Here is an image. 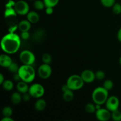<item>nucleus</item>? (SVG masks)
I'll return each instance as SVG.
<instances>
[{
  "label": "nucleus",
  "mask_w": 121,
  "mask_h": 121,
  "mask_svg": "<svg viewBox=\"0 0 121 121\" xmlns=\"http://www.w3.org/2000/svg\"><path fill=\"white\" fill-rule=\"evenodd\" d=\"M72 91H73L70 89L63 92V98L65 102H69L72 101L73 100V98H74V94H73V92Z\"/></svg>",
  "instance_id": "18"
},
{
  "label": "nucleus",
  "mask_w": 121,
  "mask_h": 121,
  "mask_svg": "<svg viewBox=\"0 0 121 121\" xmlns=\"http://www.w3.org/2000/svg\"><path fill=\"white\" fill-rule=\"evenodd\" d=\"M101 4L105 7H112L116 3L115 0H100Z\"/></svg>",
  "instance_id": "25"
},
{
  "label": "nucleus",
  "mask_w": 121,
  "mask_h": 121,
  "mask_svg": "<svg viewBox=\"0 0 121 121\" xmlns=\"http://www.w3.org/2000/svg\"><path fill=\"white\" fill-rule=\"evenodd\" d=\"M105 104H106V109H108L111 112H113L118 109L119 106V100L118 98L115 96H112L108 97Z\"/></svg>",
  "instance_id": "9"
},
{
  "label": "nucleus",
  "mask_w": 121,
  "mask_h": 121,
  "mask_svg": "<svg viewBox=\"0 0 121 121\" xmlns=\"http://www.w3.org/2000/svg\"><path fill=\"white\" fill-rule=\"evenodd\" d=\"M44 88L39 83H34L29 87L28 93L31 97L34 98H40L44 94Z\"/></svg>",
  "instance_id": "6"
},
{
  "label": "nucleus",
  "mask_w": 121,
  "mask_h": 121,
  "mask_svg": "<svg viewBox=\"0 0 121 121\" xmlns=\"http://www.w3.org/2000/svg\"><path fill=\"white\" fill-rule=\"evenodd\" d=\"M13 63V60L9 56L2 54L0 56V65L3 67L8 68Z\"/></svg>",
  "instance_id": "12"
},
{
  "label": "nucleus",
  "mask_w": 121,
  "mask_h": 121,
  "mask_svg": "<svg viewBox=\"0 0 121 121\" xmlns=\"http://www.w3.org/2000/svg\"><path fill=\"white\" fill-rule=\"evenodd\" d=\"M108 91L104 87H98L93 90L92 99L95 104L103 105L105 104L108 98Z\"/></svg>",
  "instance_id": "3"
},
{
  "label": "nucleus",
  "mask_w": 121,
  "mask_h": 121,
  "mask_svg": "<svg viewBox=\"0 0 121 121\" xmlns=\"http://www.w3.org/2000/svg\"><path fill=\"white\" fill-rule=\"evenodd\" d=\"M29 1H33V0H29Z\"/></svg>",
  "instance_id": "41"
},
{
  "label": "nucleus",
  "mask_w": 121,
  "mask_h": 121,
  "mask_svg": "<svg viewBox=\"0 0 121 121\" xmlns=\"http://www.w3.org/2000/svg\"><path fill=\"white\" fill-rule=\"evenodd\" d=\"M19 92H15L12 94L11 96V100L14 105H18L22 100V96Z\"/></svg>",
  "instance_id": "17"
},
{
  "label": "nucleus",
  "mask_w": 121,
  "mask_h": 121,
  "mask_svg": "<svg viewBox=\"0 0 121 121\" xmlns=\"http://www.w3.org/2000/svg\"><path fill=\"white\" fill-rule=\"evenodd\" d=\"M85 111L87 113H93L96 112V106L93 104L91 103H89V104H86L85 106Z\"/></svg>",
  "instance_id": "20"
},
{
  "label": "nucleus",
  "mask_w": 121,
  "mask_h": 121,
  "mask_svg": "<svg viewBox=\"0 0 121 121\" xmlns=\"http://www.w3.org/2000/svg\"><path fill=\"white\" fill-rule=\"evenodd\" d=\"M61 90H62L63 92H66V91H68V90H70L69 87V86H67V84H66V85H64L63 86L61 87Z\"/></svg>",
  "instance_id": "37"
},
{
  "label": "nucleus",
  "mask_w": 121,
  "mask_h": 121,
  "mask_svg": "<svg viewBox=\"0 0 121 121\" xmlns=\"http://www.w3.org/2000/svg\"><path fill=\"white\" fill-rule=\"evenodd\" d=\"M119 64H120V65H121V56L120 57V58H119Z\"/></svg>",
  "instance_id": "40"
},
{
  "label": "nucleus",
  "mask_w": 121,
  "mask_h": 121,
  "mask_svg": "<svg viewBox=\"0 0 121 121\" xmlns=\"http://www.w3.org/2000/svg\"><path fill=\"white\" fill-rule=\"evenodd\" d=\"M52 73L51 66L48 64L44 63L40 66L38 69V74L40 78L43 79H46L50 78Z\"/></svg>",
  "instance_id": "8"
},
{
  "label": "nucleus",
  "mask_w": 121,
  "mask_h": 121,
  "mask_svg": "<svg viewBox=\"0 0 121 121\" xmlns=\"http://www.w3.org/2000/svg\"><path fill=\"white\" fill-rule=\"evenodd\" d=\"M80 76L83 80L84 82L86 83H91L93 82L96 79L95 73L91 70H85L83 71Z\"/></svg>",
  "instance_id": "11"
},
{
  "label": "nucleus",
  "mask_w": 121,
  "mask_h": 121,
  "mask_svg": "<svg viewBox=\"0 0 121 121\" xmlns=\"http://www.w3.org/2000/svg\"><path fill=\"white\" fill-rule=\"evenodd\" d=\"M14 9L17 14L21 15H27L29 13L30 7L27 2L23 0H20L15 3Z\"/></svg>",
  "instance_id": "7"
},
{
  "label": "nucleus",
  "mask_w": 121,
  "mask_h": 121,
  "mask_svg": "<svg viewBox=\"0 0 121 121\" xmlns=\"http://www.w3.org/2000/svg\"><path fill=\"white\" fill-rule=\"evenodd\" d=\"M96 117L100 121H107L111 118V113L108 109L100 108L95 112Z\"/></svg>",
  "instance_id": "10"
},
{
  "label": "nucleus",
  "mask_w": 121,
  "mask_h": 121,
  "mask_svg": "<svg viewBox=\"0 0 121 121\" xmlns=\"http://www.w3.org/2000/svg\"><path fill=\"white\" fill-rule=\"evenodd\" d=\"M44 35V32L43 30H39L34 34V39L35 40H40Z\"/></svg>",
  "instance_id": "31"
},
{
  "label": "nucleus",
  "mask_w": 121,
  "mask_h": 121,
  "mask_svg": "<svg viewBox=\"0 0 121 121\" xmlns=\"http://www.w3.org/2000/svg\"><path fill=\"white\" fill-rule=\"evenodd\" d=\"M117 38H118V40L121 42V28L118 31V34H117Z\"/></svg>",
  "instance_id": "38"
},
{
  "label": "nucleus",
  "mask_w": 121,
  "mask_h": 121,
  "mask_svg": "<svg viewBox=\"0 0 121 121\" xmlns=\"http://www.w3.org/2000/svg\"><path fill=\"white\" fill-rule=\"evenodd\" d=\"M20 67H18V65L15 63H13L8 67V70L10 72L13 73H17L18 72V70Z\"/></svg>",
  "instance_id": "28"
},
{
  "label": "nucleus",
  "mask_w": 121,
  "mask_h": 121,
  "mask_svg": "<svg viewBox=\"0 0 121 121\" xmlns=\"http://www.w3.org/2000/svg\"><path fill=\"white\" fill-rule=\"evenodd\" d=\"M27 18L31 23L35 24L39 21L40 17L36 12L30 11L27 14Z\"/></svg>",
  "instance_id": "15"
},
{
  "label": "nucleus",
  "mask_w": 121,
  "mask_h": 121,
  "mask_svg": "<svg viewBox=\"0 0 121 121\" xmlns=\"http://www.w3.org/2000/svg\"><path fill=\"white\" fill-rule=\"evenodd\" d=\"M18 73L20 75L21 80L27 83L32 82L35 79V70L31 65H23L20 66Z\"/></svg>",
  "instance_id": "2"
},
{
  "label": "nucleus",
  "mask_w": 121,
  "mask_h": 121,
  "mask_svg": "<svg viewBox=\"0 0 121 121\" xmlns=\"http://www.w3.org/2000/svg\"><path fill=\"white\" fill-rule=\"evenodd\" d=\"M46 13L47 15H51L53 13V7H46Z\"/></svg>",
  "instance_id": "35"
},
{
  "label": "nucleus",
  "mask_w": 121,
  "mask_h": 121,
  "mask_svg": "<svg viewBox=\"0 0 121 121\" xmlns=\"http://www.w3.org/2000/svg\"><path fill=\"white\" fill-rule=\"evenodd\" d=\"M31 97V96L30 95V94L29 93H28V92H27V93H23V95L22 96V100H23V101L27 102L29 101V100H30Z\"/></svg>",
  "instance_id": "32"
},
{
  "label": "nucleus",
  "mask_w": 121,
  "mask_h": 121,
  "mask_svg": "<svg viewBox=\"0 0 121 121\" xmlns=\"http://www.w3.org/2000/svg\"><path fill=\"white\" fill-rule=\"evenodd\" d=\"M1 121H14L13 119L9 117H4V118L1 119Z\"/></svg>",
  "instance_id": "36"
},
{
  "label": "nucleus",
  "mask_w": 121,
  "mask_h": 121,
  "mask_svg": "<svg viewBox=\"0 0 121 121\" xmlns=\"http://www.w3.org/2000/svg\"><path fill=\"white\" fill-rule=\"evenodd\" d=\"M83 80L81 76L78 74H73L68 78L66 84L69 86V89L72 91H78L83 86Z\"/></svg>",
  "instance_id": "4"
},
{
  "label": "nucleus",
  "mask_w": 121,
  "mask_h": 121,
  "mask_svg": "<svg viewBox=\"0 0 121 121\" xmlns=\"http://www.w3.org/2000/svg\"><path fill=\"white\" fill-rule=\"evenodd\" d=\"M111 118L115 121H121V112L118 109L112 112Z\"/></svg>",
  "instance_id": "21"
},
{
  "label": "nucleus",
  "mask_w": 121,
  "mask_h": 121,
  "mask_svg": "<svg viewBox=\"0 0 121 121\" xmlns=\"http://www.w3.org/2000/svg\"><path fill=\"white\" fill-rule=\"evenodd\" d=\"M21 38L22 40H27L30 37V33L28 31H23L21 33Z\"/></svg>",
  "instance_id": "33"
},
{
  "label": "nucleus",
  "mask_w": 121,
  "mask_h": 121,
  "mask_svg": "<svg viewBox=\"0 0 121 121\" xmlns=\"http://www.w3.org/2000/svg\"><path fill=\"white\" fill-rule=\"evenodd\" d=\"M4 82V76L2 75V73H1L0 74V84L2 85Z\"/></svg>",
  "instance_id": "39"
},
{
  "label": "nucleus",
  "mask_w": 121,
  "mask_h": 121,
  "mask_svg": "<svg viewBox=\"0 0 121 121\" xmlns=\"http://www.w3.org/2000/svg\"><path fill=\"white\" fill-rule=\"evenodd\" d=\"M95 76L96 79H98L99 80H102L105 78V74L104 73V72H103V71L99 70L97 71L95 73Z\"/></svg>",
  "instance_id": "30"
},
{
  "label": "nucleus",
  "mask_w": 121,
  "mask_h": 121,
  "mask_svg": "<svg viewBox=\"0 0 121 121\" xmlns=\"http://www.w3.org/2000/svg\"><path fill=\"white\" fill-rule=\"evenodd\" d=\"M29 87H28V85H27V83L22 81V80L18 82V83L17 85V89L18 92L22 93V94L28 92V90H29Z\"/></svg>",
  "instance_id": "14"
},
{
  "label": "nucleus",
  "mask_w": 121,
  "mask_h": 121,
  "mask_svg": "<svg viewBox=\"0 0 121 121\" xmlns=\"http://www.w3.org/2000/svg\"><path fill=\"white\" fill-rule=\"evenodd\" d=\"M20 59L23 65H33L35 60V55L30 50H24L20 54Z\"/></svg>",
  "instance_id": "5"
},
{
  "label": "nucleus",
  "mask_w": 121,
  "mask_h": 121,
  "mask_svg": "<svg viewBox=\"0 0 121 121\" xmlns=\"http://www.w3.org/2000/svg\"><path fill=\"white\" fill-rule=\"evenodd\" d=\"M2 113L4 117H11L13 114V109L9 106H5L2 109Z\"/></svg>",
  "instance_id": "22"
},
{
  "label": "nucleus",
  "mask_w": 121,
  "mask_h": 121,
  "mask_svg": "<svg viewBox=\"0 0 121 121\" xmlns=\"http://www.w3.org/2000/svg\"><path fill=\"white\" fill-rule=\"evenodd\" d=\"M21 39L17 34L9 33L2 37L1 42V48L7 54H14L20 48Z\"/></svg>",
  "instance_id": "1"
},
{
  "label": "nucleus",
  "mask_w": 121,
  "mask_h": 121,
  "mask_svg": "<svg viewBox=\"0 0 121 121\" xmlns=\"http://www.w3.org/2000/svg\"><path fill=\"white\" fill-rule=\"evenodd\" d=\"M46 7L45 6L44 1H41V0H36L34 2V7L37 10H41L44 9V8Z\"/></svg>",
  "instance_id": "24"
},
{
  "label": "nucleus",
  "mask_w": 121,
  "mask_h": 121,
  "mask_svg": "<svg viewBox=\"0 0 121 121\" xmlns=\"http://www.w3.org/2000/svg\"><path fill=\"white\" fill-rule=\"evenodd\" d=\"M42 61L44 63L50 65L52 61V57L48 53H44L42 56Z\"/></svg>",
  "instance_id": "26"
},
{
  "label": "nucleus",
  "mask_w": 121,
  "mask_h": 121,
  "mask_svg": "<svg viewBox=\"0 0 121 121\" xmlns=\"http://www.w3.org/2000/svg\"><path fill=\"white\" fill-rule=\"evenodd\" d=\"M31 22L27 20H22L19 22L18 28L21 32L28 31L31 28Z\"/></svg>",
  "instance_id": "13"
},
{
  "label": "nucleus",
  "mask_w": 121,
  "mask_h": 121,
  "mask_svg": "<svg viewBox=\"0 0 121 121\" xmlns=\"http://www.w3.org/2000/svg\"><path fill=\"white\" fill-rule=\"evenodd\" d=\"M2 87L4 89L7 91H10L14 88V83L11 80H4L3 83L2 84Z\"/></svg>",
  "instance_id": "19"
},
{
  "label": "nucleus",
  "mask_w": 121,
  "mask_h": 121,
  "mask_svg": "<svg viewBox=\"0 0 121 121\" xmlns=\"http://www.w3.org/2000/svg\"><path fill=\"white\" fill-rule=\"evenodd\" d=\"M103 87L106 89L108 91H110L112 89L113 87V82L111 80H106L104 82V83L103 85Z\"/></svg>",
  "instance_id": "27"
},
{
  "label": "nucleus",
  "mask_w": 121,
  "mask_h": 121,
  "mask_svg": "<svg viewBox=\"0 0 121 121\" xmlns=\"http://www.w3.org/2000/svg\"><path fill=\"white\" fill-rule=\"evenodd\" d=\"M13 78V79H14V80H15V81H17V82H19L20 80H21L20 75H19V74L18 72L17 73H14Z\"/></svg>",
  "instance_id": "34"
},
{
  "label": "nucleus",
  "mask_w": 121,
  "mask_h": 121,
  "mask_svg": "<svg viewBox=\"0 0 121 121\" xmlns=\"http://www.w3.org/2000/svg\"><path fill=\"white\" fill-rule=\"evenodd\" d=\"M112 10L114 14H120L121 13V4L119 3H115L112 7Z\"/></svg>",
  "instance_id": "29"
},
{
  "label": "nucleus",
  "mask_w": 121,
  "mask_h": 121,
  "mask_svg": "<svg viewBox=\"0 0 121 121\" xmlns=\"http://www.w3.org/2000/svg\"><path fill=\"white\" fill-rule=\"evenodd\" d=\"M46 102L43 99H39L35 102L34 104V108L35 110L37 111H42L46 108Z\"/></svg>",
  "instance_id": "16"
},
{
  "label": "nucleus",
  "mask_w": 121,
  "mask_h": 121,
  "mask_svg": "<svg viewBox=\"0 0 121 121\" xmlns=\"http://www.w3.org/2000/svg\"><path fill=\"white\" fill-rule=\"evenodd\" d=\"M46 7H54L57 5L59 0H43Z\"/></svg>",
  "instance_id": "23"
}]
</instances>
